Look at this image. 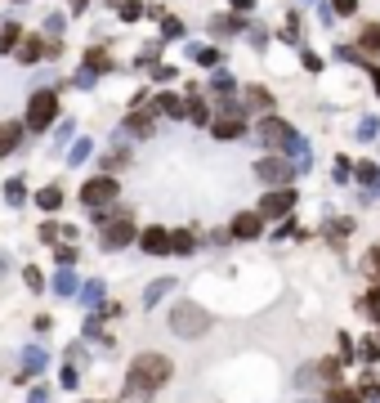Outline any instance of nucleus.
<instances>
[{
    "label": "nucleus",
    "mask_w": 380,
    "mask_h": 403,
    "mask_svg": "<svg viewBox=\"0 0 380 403\" xmlns=\"http://www.w3.org/2000/svg\"><path fill=\"white\" fill-rule=\"evenodd\" d=\"M170 377H175V368H170L166 354H139V359L130 363V377H126V390H121V403H148Z\"/></svg>",
    "instance_id": "obj_1"
},
{
    "label": "nucleus",
    "mask_w": 380,
    "mask_h": 403,
    "mask_svg": "<svg viewBox=\"0 0 380 403\" xmlns=\"http://www.w3.org/2000/svg\"><path fill=\"white\" fill-rule=\"evenodd\" d=\"M157 117H161V103L144 90V94H135V108H130V117H126V130L148 139V134L157 130Z\"/></svg>",
    "instance_id": "obj_2"
},
{
    "label": "nucleus",
    "mask_w": 380,
    "mask_h": 403,
    "mask_svg": "<svg viewBox=\"0 0 380 403\" xmlns=\"http://www.w3.org/2000/svg\"><path fill=\"white\" fill-rule=\"evenodd\" d=\"M59 117V90H36L27 103V130H50V121Z\"/></svg>",
    "instance_id": "obj_3"
},
{
    "label": "nucleus",
    "mask_w": 380,
    "mask_h": 403,
    "mask_svg": "<svg viewBox=\"0 0 380 403\" xmlns=\"http://www.w3.org/2000/svg\"><path fill=\"white\" fill-rule=\"evenodd\" d=\"M170 328H175V336H188V341H193V336H202L211 328V319H206L193 301H179L175 310H170Z\"/></svg>",
    "instance_id": "obj_4"
},
{
    "label": "nucleus",
    "mask_w": 380,
    "mask_h": 403,
    "mask_svg": "<svg viewBox=\"0 0 380 403\" xmlns=\"http://www.w3.org/2000/svg\"><path fill=\"white\" fill-rule=\"evenodd\" d=\"M255 139H260L269 152H287V148H291V139H296V130H291L282 117H269V112H264V121L255 126Z\"/></svg>",
    "instance_id": "obj_5"
},
{
    "label": "nucleus",
    "mask_w": 380,
    "mask_h": 403,
    "mask_svg": "<svg viewBox=\"0 0 380 403\" xmlns=\"http://www.w3.org/2000/svg\"><path fill=\"white\" fill-rule=\"evenodd\" d=\"M121 197V184H117V175H94V179H85L81 184V202L85 206H112V202Z\"/></svg>",
    "instance_id": "obj_6"
},
{
    "label": "nucleus",
    "mask_w": 380,
    "mask_h": 403,
    "mask_svg": "<svg viewBox=\"0 0 380 403\" xmlns=\"http://www.w3.org/2000/svg\"><path fill=\"white\" fill-rule=\"evenodd\" d=\"M255 175H260V184H269V188H287V184H291V175H300V170L291 166L282 152H269V157H260Z\"/></svg>",
    "instance_id": "obj_7"
},
{
    "label": "nucleus",
    "mask_w": 380,
    "mask_h": 403,
    "mask_svg": "<svg viewBox=\"0 0 380 403\" xmlns=\"http://www.w3.org/2000/svg\"><path fill=\"white\" fill-rule=\"evenodd\" d=\"M139 238V229H135V215H112V220H103V247L108 251H121V247H130Z\"/></svg>",
    "instance_id": "obj_8"
},
{
    "label": "nucleus",
    "mask_w": 380,
    "mask_h": 403,
    "mask_svg": "<svg viewBox=\"0 0 380 403\" xmlns=\"http://www.w3.org/2000/svg\"><path fill=\"white\" fill-rule=\"evenodd\" d=\"M291 206H296V193H291V188H269L264 202H260V215L264 220H287Z\"/></svg>",
    "instance_id": "obj_9"
},
{
    "label": "nucleus",
    "mask_w": 380,
    "mask_h": 403,
    "mask_svg": "<svg viewBox=\"0 0 380 403\" xmlns=\"http://www.w3.org/2000/svg\"><path fill=\"white\" fill-rule=\"evenodd\" d=\"M228 233H233V238H246V242H251V238H260V233H264V215H260V211H242V215L228 224Z\"/></svg>",
    "instance_id": "obj_10"
},
{
    "label": "nucleus",
    "mask_w": 380,
    "mask_h": 403,
    "mask_svg": "<svg viewBox=\"0 0 380 403\" xmlns=\"http://www.w3.org/2000/svg\"><path fill=\"white\" fill-rule=\"evenodd\" d=\"M211 134H215V139H242V134H246L242 112H224V117H215L211 121Z\"/></svg>",
    "instance_id": "obj_11"
},
{
    "label": "nucleus",
    "mask_w": 380,
    "mask_h": 403,
    "mask_svg": "<svg viewBox=\"0 0 380 403\" xmlns=\"http://www.w3.org/2000/svg\"><path fill=\"white\" fill-rule=\"evenodd\" d=\"M139 247H144L148 256H166L170 251V233L161 224H152V229H144V233H139Z\"/></svg>",
    "instance_id": "obj_12"
},
{
    "label": "nucleus",
    "mask_w": 380,
    "mask_h": 403,
    "mask_svg": "<svg viewBox=\"0 0 380 403\" xmlns=\"http://www.w3.org/2000/svg\"><path fill=\"white\" fill-rule=\"evenodd\" d=\"M273 108V94L264 85H246L242 90V112H269Z\"/></svg>",
    "instance_id": "obj_13"
},
{
    "label": "nucleus",
    "mask_w": 380,
    "mask_h": 403,
    "mask_svg": "<svg viewBox=\"0 0 380 403\" xmlns=\"http://www.w3.org/2000/svg\"><path fill=\"white\" fill-rule=\"evenodd\" d=\"M18 143H23V121H0V157H9Z\"/></svg>",
    "instance_id": "obj_14"
},
{
    "label": "nucleus",
    "mask_w": 380,
    "mask_h": 403,
    "mask_svg": "<svg viewBox=\"0 0 380 403\" xmlns=\"http://www.w3.org/2000/svg\"><path fill=\"white\" fill-rule=\"evenodd\" d=\"M41 242H50V247H72L76 242V229L72 224H41Z\"/></svg>",
    "instance_id": "obj_15"
},
{
    "label": "nucleus",
    "mask_w": 380,
    "mask_h": 403,
    "mask_svg": "<svg viewBox=\"0 0 380 403\" xmlns=\"http://www.w3.org/2000/svg\"><path fill=\"white\" fill-rule=\"evenodd\" d=\"M242 18H237V14H215L211 18V36H220V41H228V36H237V32H242Z\"/></svg>",
    "instance_id": "obj_16"
},
{
    "label": "nucleus",
    "mask_w": 380,
    "mask_h": 403,
    "mask_svg": "<svg viewBox=\"0 0 380 403\" xmlns=\"http://www.w3.org/2000/svg\"><path fill=\"white\" fill-rule=\"evenodd\" d=\"M157 103H161V117H175V121L188 117V99H184V94H170L166 90V94H157Z\"/></svg>",
    "instance_id": "obj_17"
},
{
    "label": "nucleus",
    "mask_w": 380,
    "mask_h": 403,
    "mask_svg": "<svg viewBox=\"0 0 380 403\" xmlns=\"http://www.w3.org/2000/svg\"><path fill=\"white\" fill-rule=\"evenodd\" d=\"M354 179H363L367 193H376V188H380V161H358V166H354Z\"/></svg>",
    "instance_id": "obj_18"
},
{
    "label": "nucleus",
    "mask_w": 380,
    "mask_h": 403,
    "mask_svg": "<svg viewBox=\"0 0 380 403\" xmlns=\"http://www.w3.org/2000/svg\"><path fill=\"white\" fill-rule=\"evenodd\" d=\"M322 233H327L331 247H345V238L354 233V220H327V229H322Z\"/></svg>",
    "instance_id": "obj_19"
},
{
    "label": "nucleus",
    "mask_w": 380,
    "mask_h": 403,
    "mask_svg": "<svg viewBox=\"0 0 380 403\" xmlns=\"http://www.w3.org/2000/svg\"><path fill=\"white\" fill-rule=\"evenodd\" d=\"M287 157H291V166H296V170H309V161H313V148H309V143H304L300 134H296V139H291V148H287Z\"/></svg>",
    "instance_id": "obj_20"
},
{
    "label": "nucleus",
    "mask_w": 380,
    "mask_h": 403,
    "mask_svg": "<svg viewBox=\"0 0 380 403\" xmlns=\"http://www.w3.org/2000/svg\"><path fill=\"white\" fill-rule=\"evenodd\" d=\"M18 41H23V27H18V23H0V54H14Z\"/></svg>",
    "instance_id": "obj_21"
},
{
    "label": "nucleus",
    "mask_w": 380,
    "mask_h": 403,
    "mask_svg": "<svg viewBox=\"0 0 380 403\" xmlns=\"http://www.w3.org/2000/svg\"><path fill=\"white\" fill-rule=\"evenodd\" d=\"M54 292H59V296H76V292H81V283H76V274H72L68 265L54 274Z\"/></svg>",
    "instance_id": "obj_22"
},
{
    "label": "nucleus",
    "mask_w": 380,
    "mask_h": 403,
    "mask_svg": "<svg viewBox=\"0 0 380 403\" xmlns=\"http://www.w3.org/2000/svg\"><path fill=\"white\" fill-rule=\"evenodd\" d=\"M36 206H41V211H59L63 206V188L59 184H45L41 193H36Z\"/></svg>",
    "instance_id": "obj_23"
},
{
    "label": "nucleus",
    "mask_w": 380,
    "mask_h": 403,
    "mask_svg": "<svg viewBox=\"0 0 380 403\" xmlns=\"http://www.w3.org/2000/svg\"><path fill=\"white\" fill-rule=\"evenodd\" d=\"M358 50L372 59V54H380V23H372V27H363V36H358Z\"/></svg>",
    "instance_id": "obj_24"
},
{
    "label": "nucleus",
    "mask_w": 380,
    "mask_h": 403,
    "mask_svg": "<svg viewBox=\"0 0 380 403\" xmlns=\"http://www.w3.org/2000/svg\"><path fill=\"white\" fill-rule=\"evenodd\" d=\"M45 363H50V359H45V350H27V354H23V377L45 372ZM23 377H18V381H23Z\"/></svg>",
    "instance_id": "obj_25"
},
{
    "label": "nucleus",
    "mask_w": 380,
    "mask_h": 403,
    "mask_svg": "<svg viewBox=\"0 0 380 403\" xmlns=\"http://www.w3.org/2000/svg\"><path fill=\"white\" fill-rule=\"evenodd\" d=\"M188 54H193V59L202 63V67H220V63H224V54H220V50H211V45H193Z\"/></svg>",
    "instance_id": "obj_26"
},
{
    "label": "nucleus",
    "mask_w": 380,
    "mask_h": 403,
    "mask_svg": "<svg viewBox=\"0 0 380 403\" xmlns=\"http://www.w3.org/2000/svg\"><path fill=\"white\" fill-rule=\"evenodd\" d=\"M188 121H197V126H211V108H206V99H197V94H188Z\"/></svg>",
    "instance_id": "obj_27"
},
{
    "label": "nucleus",
    "mask_w": 380,
    "mask_h": 403,
    "mask_svg": "<svg viewBox=\"0 0 380 403\" xmlns=\"http://www.w3.org/2000/svg\"><path fill=\"white\" fill-rule=\"evenodd\" d=\"M193 233H188V229H175V233H170V251H175V256H188V251H193Z\"/></svg>",
    "instance_id": "obj_28"
},
{
    "label": "nucleus",
    "mask_w": 380,
    "mask_h": 403,
    "mask_svg": "<svg viewBox=\"0 0 380 403\" xmlns=\"http://www.w3.org/2000/svg\"><path fill=\"white\" fill-rule=\"evenodd\" d=\"M170 287H175V278H157V283H148V292H144V305H157L161 296L170 292Z\"/></svg>",
    "instance_id": "obj_29"
},
{
    "label": "nucleus",
    "mask_w": 380,
    "mask_h": 403,
    "mask_svg": "<svg viewBox=\"0 0 380 403\" xmlns=\"http://www.w3.org/2000/svg\"><path fill=\"white\" fill-rule=\"evenodd\" d=\"M81 301H85V305H94V310L103 305V283H99V278H90V283L81 287Z\"/></svg>",
    "instance_id": "obj_30"
},
{
    "label": "nucleus",
    "mask_w": 380,
    "mask_h": 403,
    "mask_svg": "<svg viewBox=\"0 0 380 403\" xmlns=\"http://www.w3.org/2000/svg\"><path fill=\"white\" fill-rule=\"evenodd\" d=\"M161 36H166V41H179V36H184V23H179L175 14H161Z\"/></svg>",
    "instance_id": "obj_31"
},
{
    "label": "nucleus",
    "mask_w": 380,
    "mask_h": 403,
    "mask_svg": "<svg viewBox=\"0 0 380 403\" xmlns=\"http://www.w3.org/2000/svg\"><path fill=\"white\" fill-rule=\"evenodd\" d=\"M85 67H90V72H108V54H103V50H94V45H90V50H85Z\"/></svg>",
    "instance_id": "obj_32"
},
{
    "label": "nucleus",
    "mask_w": 380,
    "mask_h": 403,
    "mask_svg": "<svg viewBox=\"0 0 380 403\" xmlns=\"http://www.w3.org/2000/svg\"><path fill=\"white\" fill-rule=\"evenodd\" d=\"M358 395H363V399H380V377H376V372H367V377L358 381Z\"/></svg>",
    "instance_id": "obj_33"
},
{
    "label": "nucleus",
    "mask_w": 380,
    "mask_h": 403,
    "mask_svg": "<svg viewBox=\"0 0 380 403\" xmlns=\"http://www.w3.org/2000/svg\"><path fill=\"white\" fill-rule=\"evenodd\" d=\"M358 310H363L367 319H380V283H376L372 296H363V301H358Z\"/></svg>",
    "instance_id": "obj_34"
},
{
    "label": "nucleus",
    "mask_w": 380,
    "mask_h": 403,
    "mask_svg": "<svg viewBox=\"0 0 380 403\" xmlns=\"http://www.w3.org/2000/svg\"><path fill=\"white\" fill-rule=\"evenodd\" d=\"M327 403H363V395H354V390H345V386H331Z\"/></svg>",
    "instance_id": "obj_35"
},
{
    "label": "nucleus",
    "mask_w": 380,
    "mask_h": 403,
    "mask_svg": "<svg viewBox=\"0 0 380 403\" xmlns=\"http://www.w3.org/2000/svg\"><path fill=\"white\" fill-rule=\"evenodd\" d=\"M358 359H367V363H376V359H380V336H367V341L358 345Z\"/></svg>",
    "instance_id": "obj_36"
},
{
    "label": "nucleus",
    "mask_w": 380,
    "mask_h": 403,
    "mask_svg": "<svg viewBox=\"0 0 380 403\" xmlns=\"http://www.w3.org/2000/svg\"><path fill=\"white\" fill-rule=\"evenodd\" d=\"M5 197L14 202V206H23V202H27V184H23V179H9V184H5Z\"/></svg>",
    "instance_id": "obj_37"
},
{
    "label": "nucleus",
    "mask_w": 380,
    "mask_h": 403,
    "mask_svg": "<svg viewBox=\"0 0 380 403\" xmlns=\"http://www.w3.org/2000/svg\"><path fill=\"white\" fill-rule=\"evenodd\" d=\"M211 90H215V94H233V76H228L224 67H215V81H211Z\"/></svg>",
    "instance_id": "obj_38"
},
{
    "label": "nucleus",
    "mask_w": 380,
    "mask_h": 403,
    "mask_svg": "<svg viewBox=\"0 0 380 403\" xmlns=\"http://www.w3.org/2000/svg\"><path fill=\"white\" fill-rule=\"evenodd\" d=\"M117 14L126 18V23H135V18L144 14V5H139V0H121V5H117Z\"/></svg>",
    "instance_id": "obj_39"
},
{
    "label": "nucleus",
    "mask_w": 380,
    "mask_h": 403,
    "mask_svg": "<svg viewBox=\"0 0 380 403\" xmlns=\"http://www.w3.org/2000/svg\"><path fill=\"white\" fill-rule=\"evenodd\" d=\"M45 27H50L54 41H63V27H68V18H63V14H50V18H45Z\"/></svg>",
    "instance_id": "obj_40"
},
{
    "label": "nucleus",
    "mask_w": 380,
    "mask_h": 403,
    "mask_svg": "<svg viewBox=\"0 0 380 403\" xmlns=\"http://www.w3.org/2000/svg\"><path fill=\"white\" fill-rule=\"evenodd\" d=\"M345 179H354V161H349V157H336V184H345Z\"/></svg>",
    "instance_id": "obj_41"
},
{
    "label": "nucleus",
    "mask_w": 380,
    "mask_h": 403,
    "mask_svg": "<svg viewBox=\"0 0 380 403\" xmlns=\"http://www.w3.org/2000/svg\"><path fill=\"white\" fill-rule=\"evenodd\" d=\"M358 139H380V121H376V117H367L363 126H358Z\"/></svg>",
    "instance_id": "obj_42"
},
{
    "label": "nucleus",
    "mask_w": 380,
    "mask_h": 403,
    "mask_svg": "<svg viewBox=\"0 0 380 403\" xmlns=\"http://www.w3.org/2000/svg\"><path fill=\"white\" fill-rule=\"evenodd\" d=\"M23 278H27V287H32V292H41V287H45V278H41V269H36V265H27Z\"/></svg>",
    "instance_id": "obj_43"
},
{
    "label": "nucleus",
    "mask_w": 380,
    "mask_h": 403,
    "mask_svg": "<svg viewBox=\"0 0 380 403\" xmlns=\"http://www.w3.org/2000/svg\"><path fill=\"white\" fill-rule=\"evenodd\" d=\"M363 269H367V278H376V283H380V247H376V251L363 260Z\"/></svg>",
    "instance_id": "obj_44"
},
{
    "label": "nucleus",
    "mask_w": 380,
    "mask_h": 403,
    "mask_svg": "<svg viewBox=\"0 0 380 403\" xmlns=\"http://www.w3.org/2000/svg\"><path fill=\"white\" fill-rule=\"evenodd\" d=\"M90 157V139H81V143H72V152H68V161L76 166V161H85Z\"/></svg>",
    "instance_id": "obj_45"
},
{
    "label": "nucleus",
    "mask_w": 380,
    "mask_h": 403,
    "mask_svg": "<svg viewBox=\"0 0 380 403\" xmlns=\"http://www.w3.org/2000/svg\"><path fill=\"white\" fill-rule=\"evenodd\" d=\"M152 76H157V81H175V67H170V63H152Z\"/></svg>",
    "instance_id": "obj_46"
},
{
    "label": "nucleus",
    "mask_w": 380,
    "mask_h": 403,
    "mask_svg": "<svg viewBox=\"0 0 380 403\" xmlns=\"http://www.w3.org/2000/svg\"><path fill=\"white\" fill-rule=\"evenodd\" d=\"M300 63L309 67V72H318V67H322V59H318V54H313V50H304V54H300Z\"/></svg>",
    "instance_id": "obj_47"
},
{
    "label": "nucleus",
    "mask_w": 380,
    "mask_h": 403,
    "mask_svg": "<svg viewBox=\"0 0 380 403\" xmlns=\"http://www.w3.org/2000/svg\"><path fill=\"white\" fill-rule=\"evenodd\" d=\"M331 9H336V14H354L358 0H331Z\"/></svg>",
    "instance_id": "obj_48"
},
{
    "label": "nucleus",
    "mask_w": 380,
    "mask_h": 403,
    "mask_svg": "<svg viewBox=\"0 0 380 403\" xmlns=\"http://www.w3.org/2000/svg\"><path fill=\"white\" fill-rule=\"evenodd\" d=\"M121 166H126V152H112V157L103 161V170H121Z\"/></svg>",
    "instance_id": "obj_49"
},
{
    "label": "nucleus",
    "mask_w": 380,
    "mask_h": 403,
    "mask_svg": "<svg viewBox=\"0 0 380 403\" xmlns=\"http://www.w3.org/2000/svg\"><path fill=\"white\" fill-rule=\"evenodd\" d=\"M94 76H99V72H90V67H81V72H76V85H81V90H85V85H94Z\"/></svg>",
    "instance_id": "obj_50"
},
{
    "label": "nucleus",
    "mask_w": 380,
    "mask_h": 403,
    "mask_svg": "<svg viewBox=\"0 0 380 403\" xmlns=\"http://www.w3.org/2000/svg\"><path fill=\"white\" fill-rule=\"evenodd\" d=\"M63 386H68V390L76 386V363H68V368H63Z\"/></svg>",
    "instance_id": "obj_51"
},
{
    "label": "nucleus",
    "mask_w": 380,
    "mask_h": 403,
    "mask_svg": "<svg viewBox=\"0 0 380 403\" xmlns=\"http://www.w3.org/2000/svg\"><path fill=\"white\" fill-rule=\"evenodd\" d=\"M255 9V0H233V14H251Z\"/></svg>",
    "instance_id": "obj_52"
},
{
    "label": "nucleus",
    "mask_w": 380,
    "mask_h": 403,
    "mask_svg": "<svg viewBox=\"0 0 380 403\" xmlns=\"http://www.w3.org/2000/svg\"><path fill=\"white\" fill-rule=\"evenodd\" d=\"M27 403H50V390H32V399Z\"/></svg>",
    "instance_id": "obj_53"
},
{
    "label": "nucleus",
    "mask_w": 380,
    "mask_h": 403,
    "mask_svg": "<svg viewBox=\"0 0 380 403\" xmlns=\"http://www.w3.org/2000/svg\"><path fill=\"white\" fill-rule=\"evenodd\" d=\"M367 72H372V85H376V94H380V67H376V63H367Z\"/></svg>",
    "instance_id": "obj_54"
},
{
    "label": "nucleus",
    "mask_w": 380,
    "mask_h": 403,
    "mask_svg": "<svg viewBox=\"0 0 380 403\" xmlns=\"http://www.w3.org/2000/svg\"><path fill=\"white\" fill-rule=\"evenodd\" d=\"M85 5H90V0H72V14H85Z\"/></svg>",
    "instance_id": "obj_55"
},
{
    "label": "nucleus",
    "mask_w": 380,
    "mask_h": 403,
    "mask_svg": "<svg viewBox=\"0 0 380 403\" xmlns=\"http://www.w3.org/2000/svg\"><path fill=\"white\" fill-rule=\"evenodd\" d=\"M14 5H23V0H14Z\"/></svg>",
    "instance_id": "obj_56"
}]
</instances>
